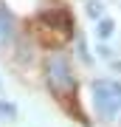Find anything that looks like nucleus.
Instances as JSON below:
<instances>
[{"mask_svg":"<svg viewBox=\"0 0 121 127\" xmlns=\"http://www.w3.org/2000/svg\"><path fill=\"white\" fill-rule=\"evenodd\" d=\"M90 96H93L96 113L104 122L121 119V82H116V79H96Z\"/></svg>","mask_w":121,"mask_h":127,"instance_id":"obj_1","label":"nucleus"},{"mask_svg":"<svg viewBox=\"0 0 121 127\" xmlns=\"http://www.w3.org/2000/svg\"><path fill=\"white\" fill-rule=\"evenodd\" d=\"M11 37H14V17L9 9L0 6V45H6Z\"/></svg>","mask_w":121,"mask_h":127,"instance_id":"obj_4","label":"nucleus"},{"mask_svg":"<svg viewBox=\"0 0 121 127\" xmlns=\"http://www.w3.org/2000/svg\"><path fill=\"white\" fill-rule=\"evenodd\" d=\"M45 82H48V88L59 96V99L73 96V91H76V79H73L71 62H68L65 54L48 57V62H45Z\"/></svg>","mask_w":121,"mask_h":127,"instance_id":"obj_2","label":"nucleus"},{"mask_svg":"<svg viewBox=\"0 0 121 127\" xmlns=\"http://www.w3.org/2000/svg\"><path fill=\"white\" fill-rule=\"evenodd\" d=\"M40 20L45 26H54V31L71 34V14H68V11H45Z\"/></svg>","mask_w":121,"mask_h":127,"instance_id":"obj_3","label":"nucleus"},{"mask_svg":"<svg viewBox=\"0 0 121 127\" xmlns=\"http://www.w3.org/2000/svg\"><path fill=\"white\" fill-rule=\"evenodd\" d=\"M14 116H17V107L9 102H0V119H14Z\"/></svg>","mask_w":121,"mask_h":127,"instance_id":"obj_5","label":"nucleus"},{"mask_svg":"<svg viewBox=\"0 0 121 127\" xmlns=\"http://www.w3.org/2000/svg\"><path fill=\"white\" fill-rule=\"evenodd\" d=\"M101 37H110L113 34V20H101V31H99Z\"/></svg>","mask_w":121,"mask_h":127,"instance_id":"obj_6","label":"nucleus"}]
</instances>
